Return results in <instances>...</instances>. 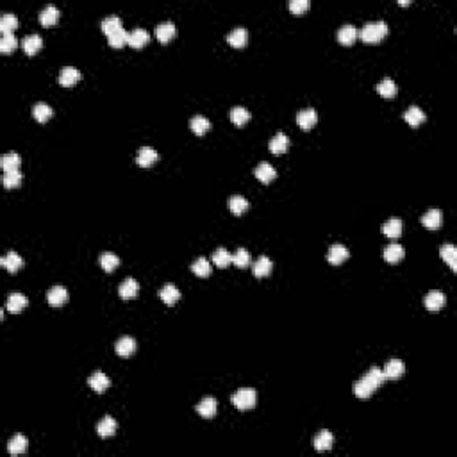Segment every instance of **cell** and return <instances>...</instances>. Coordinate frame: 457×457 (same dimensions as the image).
I'll list each match as a JSON object with an SVG mask.
<instances>
[{"instance_id": "11", "label": "cell", "mask_w": 457, "mask_h": 457, "mask_svg": "<svg viewBox=\"0 0 457 457\" xmlns=\"http://www.w3.org/2000/svg\"><path fill=\"white\" fill-rule=\"evenodd\" d=\"M227 41H228V45H232V47H236V48L245 47L246 41H249V31H246L245 27L232 29V31L227 34Z\"/></svg>"}, {"instance_id": "37", "label": "cell", "mask_w": 457, "mask_h": 457, "mask_svg": "<svg viewBox=\"0 0 457 457\" xmlns=\"http://www.w3.org/2000/svg\"><path fill=\"white\" fill-rule=\"evenodd\" d=\"M20 163H22V159H20V156H18L16 152H7V154H4L2 159H0V164H2L4 172L18 170Z\"/></svg>"}, {"instance_id": "15", "label": "cell", "mask_w": 457, "mask_h": 457, "mask_svg": "<svg viewBox=\"0 0 457 457\" xmlns=\"http://www.w3.org/2000/svg\"><path fill=\"white\" fill-rule=\"evenodd\" d=\"M115 348L118 355L129 357V355H132L134 350H136V341H134V338H130V336H123V338H120L118 341H116Z\"/></svg>"}, {"instance_id": "41", "label": "cell", "mask_w": 457, "mask_h": 457, "mask_svg": "<svg viewBox=\"0 0 457 457\" xmlns=\"http://www.w3.org/2000/svg\"><path fill=\"white\" fill-rule=\"evenodd\" d=\"M231 120H232V123H236V125H243V123H246L250 120L249 109H245L243 106L232 107V109H231Z\"/></svg>"}, {"instance_id": "43", "label": "cell", "mask_w": 457, "mask_h": 457, "mask_svg": "<svg viewBox=\"0 0 457 457\" xmlns=\"http://www.w3.org/2000/svg\"><path fill=\"white\" fill-rule=\"evenodd\" d=\"M272 272V261L266 256H261L254 264V275L256 277H266Z\"/></svg>"}, {"instance_id": "4", "label": "cell", "mask_w": 457, "mask_h": 457, "mask_svg": "<svg viewBox=\"0 0 457 457\" xmlns=\"http://www.w3.org/2000/svg\"><path fill=\"white\" fill-rule=\"evenodd\" d=\"M348 256H350V252H348V249L345 245H339V243H336V245H332L331 249H329L327 252V261L331 264H341L343 261L348 259Z\"/></svg>"}, {"instance_id": "2", "label": "cell", "mask_w": 457, "mask_h": 457, "mask_svg": "<svg viewBox=\"0 0 457 457\" xmlns=\"http://www.w3.org/2000/svg\"><path fill=\"white\" fill-rule=\"evenodd\" d=\"M231 402L234 404V407H238L239 411L252 409L257 402V393L252 388H241L232 395Z\"/></svg>"}, {"instance_id": "13", "label": "cell", "mask_w": 457, "mask_h": 457, "mask_svg": "<svg viewBox=\"0 0 457 457\" xmlns=\"http://www.w3.org/2000/svg\"><path fill=\"white\" fill-rule=\"evenodd\" d=\"M159 297L166 306H174V304H177L179 298H181V291H179L174 284H164L159 291Z\"/></svg>"}, {"instance_id": "46", "label": "cell", "mask_w": 457, "mask_h": 457, "mask_svg": "<svg viewBox=\"0 0 457 457\" xmlns=\"http://www.w3.org/2000/svg\"><path fill=\"white\" fill-rule=\"evenodd\" d=\"M118 264H120V257L116 256V254L104 252L102 256H100V266L106 270V272H113Z\"/></svg>"}, {"instance_id": "17", "label": "cell", "mask_w": 457, "mask_h": 457, "mask_svg": "<svg viewBox=\"0 0 457 457\" xmlns=\"http://www.w3.org/2000/svg\"><path fill=\"white\" fill-rule=\"evenodd\" d=\"M254 175H256V177L259 179L261 182L268 184V182H272L273 179H275L277 172H275V168H273L270 163H261V164H257V166H256V170H254Z\"/></svg>"}, {"instance_id": "34", "label": "cell", "mask_w": 457, "mask_h": 457, "mask_svg": "<svg viewBox=\"0 0 457 457\" xmlns=\"http://www.w3.org/2000/svg\"><path fill=\"white\" fill-rule=\"evenodd\" d=\"M189 127H191V130H193L195 134H198V136H200V134H205L209 129H211V122H209L205 116L197 115V116H193V118H191Z\"/></svg>"}, {"instance_id": "22", "label": "cell", "mask_w": 457, "mask_h": 457, "mask_svg": "<svg viewBox=\"0 0 457 457\" xmlns=\"http://www.w3.org/2000/svg\"><path fill=\"white\" fill-rule=\"evenodd\" d=\"M268 147H270V152H273V154H284L288 148H290V138H288L286 134L279 132L272 138Z\"/></svg>"}, {"instance_id": "38", "label": "cell", "mask_w": 457, "mask_h": 457, "mask_svg": "<svg viewBox=\"0 0 457 457\" xmlns=\"http://www.w3.org/2000/svg\"><path fill=\"white\" fill-rule=\"evenodd\" d=\"M16 27H18V18H16V14H13V13H6L2 18H0V31H2L4 34H11V32H13Z\"/></svg>"}, {"instance_id": "50", "label": "cell", "mask_w": 457, "mask_h": 457, "mask_svg": "<svg viewBox=\"0 0 457 457\" xmlns=\"http://www.w3.org/2000/svg\"><path fill=\"white\" fill-rule=\"evenodd\" d=\"M107 40H109L111 47L120 48V47H123V45L127 43V40H129V32L123 31V29H120V31H116V32H113V34L107 36Z\"/></svg>"}, {"instance_id": "28", "label": "cell", "mask_w": 457, "mask_h": 457, "mask_svg": "<svg viewBox=\"0 0 457 457\" xmlns=\"http://www.w3.org/2000/svg\"><path fill=\"white\" fill-rule=\"evenodd\" d=\"M59 18V9L55 6H52V4H48L47 7H43V9L40 11V22L43 25H54L55 22H58Z\"/></svg>"}, {"instance_id": "31", "label": "cell", "mask_w": 457, "mask_h": 457, "mask_svg": "<svg viewBox=\"0 0 457 457\" xmlns=\"http://www.w3.org/2000/svg\"><path fill=\"white\" fill-rule=\"evenodd\" d=\"M404 120H406L409 125L418 127L422 122H425V113H423V111L420 109L418 106H411L409 109L404 113Z\"/></svg>"}, {"instance_id": "9", "label": "cell", "mask_w": 457, "mask_h": 457, "mask_svg": "<svg viewBox=\"0 0 457 457\" xmlns=\"http://www.w3.org/2000/svg\"><path fill=\"white\" fill-rule=\"evenodd\" d=\"M148 41H150V32L138 27V29H134L132 32H129V40H127V43L134 48H141V47H145Z\"/></svg>"}, {"instance_id": "44", "label": "cell", "mask_w": 457, "mask_h": 457, "mask_svg": "<svg viewBox=\"0 0 457 457\" xmlns=\"http://www.w3.org/2000/svg\"><path fill=\"white\" fill-rule=\"evenodd\" d=\"M213 261L218 268H225L232 263V254H228L225 249H216L213 252Z\"/></svg>"}, {"instance_id": "25", "label": "cell", "mask_w": 457, "mask_h": 457, "mask_svg": "<svg viewBox=\"0 0 457 457\" xmlns=\"http://www.w3.org/2000/svg\"><path fill=\"white\" fill-rule=\"evenodd\" d=\"M25 450H27V440L22 434H16L14 437H11L9 443H7V452L11 455H20Z\"/></svg>"}, {"instance_id": "26", "label": "cell", "mask_w": 457, "mask_h": 457, "mask_svg": "<svg viewBox=\"0 0 457 457\" xmlns=\"http://www.w3.org/2000/svg\"><path fill=\"white\" fill-rule=\"evenodd\" d=\"M197 413L202 418H213L216 414V400L211 398V396L200 400V404L197 406Z\"/></svg>"}, {"instance_id": "42", "label": "cell", "mask_w": 457, "mask_h": 457, "mask_svg": "<svg viewBox=\"0 0 457 457\" xmlns=\"http://www.w3.org/2000/svg\"><path fill=\"white\" fill-rule=\"evenodd\" d=\"M52 115H54V111H52V107L48 106V104L40 102V104H36V106L32 107V116H34L38 122H47Z\"/></svg>"}, {"instance_id": "6", "label": "cell", "mask_w": 457, "mask_h": 457, "mask_svg": "<svg viewBox=\"0 0 457 457\" xmlns=\"http://www.w3.org/2000/svg\"><path fill=\"white\" fill-rule=\"evenodd\" d=\"M88 386L93 389V391H97V393H104V391H106V389L111 386V380H109V377H107L104 372H95V373H93V375L88 379Z\"/></svg>"}, {"instance_id": "1", "label": "cell", "mask_w": 457, "mask_h": 457, "mask_svg": "<svg viewBox=\"0 0 457 457\" xmlns=\"http://www.w3.org/2000/svg\"><path fill=\"white\" fill-rule=\"evenodd\" d=\"M386 34H388V25L382 20L368 22V24L363 25V29L359 31V38L365 41V43H377V41H380Z\"/></svg>"}, {"instance_id": "20", "label": "cell", "mask_w": 457, "mask_h": 457, "mask_svg": "<svg viewBox=\"0 0 457 457\" xmlns=\"http://www.w3.org/2000/svg\"><path fill=\"white\" fill-rule=\"evenodd\" d=\"M313 445L318 452H327V450H331L332 445H334V436H332L329 430H323V432H320L316 437H314Z\"/></svg>"}, {"instance_id": "14", "label": "cell", "mask_w": 457, "mask_h": 457, "mask_svg": "<svg viewBox=\"0 0 457 457\" xmlns=\"http://www.w3.org/2000/svg\"><path fill=\"white\" fill-rule=\"evenodd\" d=\"M154 34H156V38L161 43H166V41H170L175 36V24L174 22H163V24H159L156 27Z\"/></svg>"}, {"instance_id": "10", "label": "cell", "mask_w": 457, "mask_h": 457, "mask_svg": "<svg viewBox=\"0 0 457 457\" xmlns=\"http://www.w3.org/2000/svg\"><path fill=\"white\" fill-rule=\"evenodd\" d=\"M157 159H159V156H157V152L154 150L152 147H141L140 150H138L136 163L140 164V166L148 168V166H152Z\"/></svg>"}, {"instance_id": "39", "label": "cell", "mask_w": 457, "mask_h": 457, "mask_svg": "<svg viewBox=\"0 0 457 457\" xmlns=\"http://www.w3.org/2000/svg\"><path fill=\"white\" fill-rule=\"evenodd\" d=\"M100 27H102V31L106 32L107 36H109V34H113V32L120 31V29H123L122 27V18H118V16H107V18H104V20H102Z\"/></svg>"}, {"instance_id": "18", "label": "cell", "mask_w": 457, "mask_h": 457, "mask_svg": "<svg viewBox=\"0 0 457 457\" xmlns=\"http://www.w3.org/2000/svg\"><path fill=\"white\" fill-rule=\"evenodd\" d=\"M404 256H406V250H404V246L398 245V243H391V245H388L384 249V259L391 264L402 261Z\"/></svg>"}, {"instance_id": "12", "label": "cell", "mask_w": 457, "mask_h": 457, "mask_svg": "<svg viewBox=\"0 0 457 457\" xmlns=\"http://www.w3.org/2000/svg\"><path fill=\"white\" fill-rule=\"evenodd\" d=\"M58 81L61 86H73L75 82L81 81V72H79L77 68H73V66H65V68L59 72Z\"/></svg>"}, {"instance_id": "30", "label": "cell", "mask_w": 457, "mask_h": 457, "mask_svg": "<svg viewBox=\"0 0 457 457\" xmlns=\"http://www.w3.org/2000/svg\"><path fill=\"white\" fill-rule=\"evenodd\" d=\"M377 91H379L384 99H393V97L396 95V91H398V88H396V84H395V81H393V79L386 77V79H382L379 84H377Z\"/></svg>"}, {"instance_id": "29", "label": "cell", "mask_w": 457, "mask_h": 457, "mask_svg": "<svg viewBox=\"0 0 457 457\" xmlns=\"http://www.w3.org/2000/svg\"><path fill=\"white\" fill-rule=\"evenodd\" d=\"M441 222H443V218H441L440 209H429V211L422 216V223L427 228H437L441 225Z\"/></svg>"}, {"instance_id": "47", "label": "cell", "mask_w": 457, "mask_h": 457, "mask_svg": "<svg viewBox=\"0 0 457 457\" xmlns=\"http://www.w3.org/2000/svg\"><path fill=\"white\" fill-rule=\"evenodd\" d=\"M365 379L370 382V384L373 386V388H379V386L382 384V382L386 380V375H384V372H382L380 368H377V366H373V368H370L368 370V373H366L365 375Z\"/></svg>"}, {"instance_id": "23", "label": "cell", "mask_w": 457, "mask_h": 457, "mask_svg": "<svg viewBox=\"0 0 457 457\" xmlns=\"http://www.w3.org/2000/svg\"><path fill=\"white\" fill-rule=\"evenodd\" d=\"M22 47H24L25 54L34 55L36 52L43 47V40L40 38V34H29V36H25V38L22 40Z\"/></svg>"}, {"instance_id": "35", "label": "cell", "mask_w": 457, "mask_h": 457, "mask_svg": "<svg viewBox=\"0 0 457 457\" xmlns=\"http://www.w3.org/2000/svg\"><path fill=\"white\" fill-rule=\"evenodd\" d=\"M116 422L111 416H106L102 420V422L97 425V432H99L100 437H109V436H115L116 432Z\"/></svg>"}, {"instance_id": "40", "label": "cell", "mask_w": 457, "mask_h": 457, "mask_svg": "<svg viewBox=\"0 0 457 457\" xmlns=\"http://www.w3.org/2000/svg\"><path fill=\"white\" fill-rule=\"evenodd\" d=\"M2 182H4V186H6L7 189H11V188H18V186H20V182H22V174H20V170H9V172H4Z\"/></svg>"}, {"instance_id": "8", "label": "cell", "mask_w": 457, "mask_h": 457, "mask_svg": "<svg viewBox=\"0 0 457 457\" xmlns=\"http://www.w3.org/2000/svg\"><path fill=\"white\" fill-rule=\"evenodd\" d=\"M318 122V113L314 109H302L297 113V123L300 125V129L309 130L311 127H314Z\"/></svg>"}, {"instance_id": "19", "label": "cell", "mask_w": 457, "mask_h": 457, "mask_svg": "<svg viewBox=\"0 0 457 457\" xmlns=\"http://www.w3.org/2000/svg\"><path fill=\"white\" fill-rule=\"evenodd\" d=\"M0 264H2V266L6 268L7 272L16 273L18 270L24 266V261H22V257L18 256L16 252H9V254H6L2 259H0Z\"/></svg>"}, {"instance_id": "33", "label": "cell", "mask_w": 457, "mask_h": 457, "mask_svg": "<svg viewBox=\"0 0 457 457\" xmlns=\"http://www.w3.org/2000/svg\"><path fill=\"white\" fill-rule=\"evenodd\" d=\"M382 232L391 239L398 238V236L402 234V220H398V218L388 220V222L382 225Z\"/></svg>"}, {"instance_id": "48", "label": "cell", "mask_w": 457, "mask_h": 457, "mask_svg": "<svg viewBox=\"0 0 457 457\" xmlns=\"http://www.w3.org/2000/svg\"><path fill=\"white\" fill-rule=\"evenodd\" d=\"M16 47H18V38L14 36V32H11V34H2V38H0V50L9 54V52H13Z\"/></svg>"}, {"instance_id": "7", "label": "cell", "mask_w": 457, "mask_h": 457, "mask_svg": "<svg viewBox=\"0 0 457 457\" xmlns=\"http://www.w3.org/2000/svg\"><path fill=\"white\" fill-rule=\"evenodd\" d=\"M138 291H140V284H138L136 279H132V277H129V279H125L122 284L118 286V293L122 298H125V300H129V298H134L138 295Z\"/></svg>"}, {"instance_id": "3", "label": "cell", "mask_w": 457, "mask_h": 457, "mask_svg": "<svg viewBox=\"0 0 457 457\" xmlns=\"http://www.w3.org/2000/svg\"><path fill=\"white\" fill-rule=\"evenodd\" d=\"M423 304H425V307L429 311H437L447 304V297H445V293H441V291H436V290L429 291V293L423 297Z\"/></svg>"}, {"instance_id": "32", "label": "cell", "mask_w": 457, "mask_h": 457, "mask_svg": "<svg viewBox=\"0 0 457 457\" xmlns=\"http://www.w3.org/2000/svg\"><path fill=\"white\" fill-rule=\"evenodd\" d=\"M373 391H375V388H373L372 384H370L368 380L365 379V377H363L361 380H357L354 384V395L357 396V398H368V396H372L373 395Z\"/></svg>"}, {"instance_id": "49", "label": "cell", "mask_w": 457, "mask_h": 457, "mask_svg": "<svg viewBox=\"0 0 457 457\" xmlns=\"http://www.w3.org/2000/svg\"><path fill=\"white\" fill-rule=\"evenodd\" d=\"M232 263L238 268H246L250 264V254L246 249H238L236 254H232Z\"/></svg>"}, {"instance_id": "36", "label": "cell", "mask_w": 457, "mask_h": 457, "mask_svg": "<svg viewBox=\"0 0 457 457\" xmlns=\"http://www.w3.org/2000/svg\"><path fill=\"white\" fill-rule=\"evenodd\" d=\"M228 209L234 215H243L249 209V200L245 197H241V195H234V197L228 198Z\"/></svg>"}, {"instance_id": "5", "label": "cell", "mask_w": 457, "mask_h": 457, "mask_svg": "<svg viewBox=\"0 0 457 457\" xmlns=\"http://www.w3.org/2000/svg\"><path fill=\"white\" fill-rule=\"evenodd\" d=\"M382 372H384L386 379H398V377H402L404 372H406V365H404V361H400V359H389Z\"/></svg>"}, {"instance_id": "16", "label": "cell", "mask_w": 457, "mask_h": 457, "mask_svg": "<svg viewBox=\"0 0 457 457\" xmlns=\"http://www.w3.org/2000/svg\"><path fill=\"white\" fill-rule=\"evenodd\" d=\"M47 300H48V304L54 306V307L63 306L66 300H68V291H66L63 286H54L47 293Z\"/></svg>"}, {"instance_id": "24", "label": "cell", "mask_w": 457, "mask_h": 457, "mask_svg": "<svg viewBox=\"0 0 457 457\" xmlns=\"http://www.w3.org/2000/svg\"><path fill=\"white\" fill-rule=\"evenodd\" d=\"M27 306V298H25V295L22 293H11L9 297H7V302H6V309L11 311V313H20L24 307Z\"/></svg>"}, {"instance_id": "27", "label": "cell", "mask_w": 457, "mask_h": 457, "mask_svg": "<svg viewBox=\"0 0 457 457\" xmlns=\"http://www.w3.org/2000/svg\"><path fill=\"white\" fill-rule=\"evenodd\" d=\"M440 256L443 257V261L448 264L452 270H457V250L454 245H450V243H447V245H443L440 249Z\"/></svg>"}, {"instance_id": "45", "label": "cell", "mask_w": 457, "mask_h": 457, "mask_svg": "<svg viewBox=\"0 0 457 457\" xmlns=\"http://www.w3.org/2000/svg\"><path fill=\"white\" fill-rule=\"evenodd\" d=\"M191 272L198 277H207L209 273H211V264H209V261L204 259V257H198V259L191 264Z\"/></svg>"}, {"instance_id": "21", "label": "cell", "mask_w": 457, "mask_h": 457, "mask_svg": "<svg viewBox=\"0 0 457 457\" xmlns=\"http://www.w3.org/2000/svg\"><path fill=\"white\" fill-rule=\"evenodd\" d=\"M357 36H359L357 29H355L352 24H345L338 29V40H339V43H343V45H352Z\"/></svg>"}, {"instance_id": "51", "label": "cell", "mask_w": 457, "mask_h": 457, "mask_svg": "<svg viewBox=\"0 0 457 457\" xmlns=\"http://www.w3.org/2000/svg\"><path fill=\"white\" fill-rule=\"evenodd\" d=\"M307 7H309V0H291L290 2V9L295 14H302Z\"/></svg>"}]
</instances>
